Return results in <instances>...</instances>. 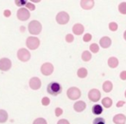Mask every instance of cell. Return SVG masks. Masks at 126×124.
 <instances>
[{
	"mask_svg": "<svg viewBox=\"0 0 126 124\" xmlns=\"http://www.w3.org/2000/svg\"><path fill=\"white\" fill-rule=\"evenodd\" d=\"M118 11L123 15H126V2H122L118 5Z\"/></svg>",
	"mask_w": 126,
	"mask_h": 124,
	"instance_id": "cell-24",
	"label": "cell"
},
{
	"mask_svg": "<svg viewBox=\"0 0 126 124\" xmlns=\"http://www.w3.org/2000/svg\"><path fill=\"white\" fill-rule=\"evenodd\" d=\"M92 38H93V36H92L91 34L86 33V35H84V36H83V41H84L85 42H89V41H91Z\"/></svg>",
	"mask_w": 126,
	"mask_h": 124,
	"instance_id": "cell-31",
	"label": "cell"
},
{
	"mask_svg": "<svg viewBox=\"0 0 126 124\" xmlns=\"http://www.w3.org/2000/svg\"><path fill=\"white\" fill-rule=\"evenodd\" d=\"M28 29H29V32H30L31 35H39V34L42 32V23L39 21H37V20H33V21H31L29 23Z\"/></svg>",
	"mask_w": 126,
	"mask_h": 124,
	"instance_id": "cell-1",
	"label": "cell"
},
{
	"mask_svg": "<svg viewBox=\"0 0 126 124\" xmlns=\"http://www.w3.org/2000/svg\"><path fill=\"white\" fill-rule=\"evenodd\" d=\"M21 29H22V31H24V30H25L24 27H23V26H22V27H21Z\"/></svg>",
	"mask_w": 126,
	"mask_h": 124,
	"instance_id": "cell-41",
	"label": "cell"
},
{
	"mask_svg": "<svg viewBox=\"0 0 126 124\" xmlns=\"http://www.w3.org/2000/svg\"><path fill=\"white\" fill-rule=\"evenodd\" d=\"M124 103H125V102L124 101H118L117 103V108H120V107H123L124 105Z\"/></svg>",
	"mask_w": 126,
	"mask_h": 124,
	"instance_id": "cell-38",
	"label": "cell"
},
{
	"mask_svg": "<svg viewBox=\"0 0 126 124\" xmlns=\"http://www.w3.org/2000/svg\"><path fill=\"white\" fill-rule=\"evenodd\" d=\"M90 51L93 54H97L99 51V47L97 43H93L90 45Z\"/></svg>",
	"mask_w": 126,
	"mask_h": 124,
	"instance_id": "cell-25",
	"label": "cell"
},
{
	"mask_svg": "<svg viewBox=\"0 0 126 124\" xmlns=\"http://www.w3.org/2000/svg\"><path fill=\"white\" fill-rule=\"evenodd\" d=\"M124 96H125V97H126V91H125V92H124Z\"/></svg>",
	"mask_w": 126,
	"mask_h": 124,
	"instance_id": "cell-42",
	"label": "cell"
},
{
	"mask_svg": "<svg viewBox=\"0 0 126 124\" xmlns=\"http://www.w3.org/2000/svg\"><path fill=\"white\" fill-rule=\"evenodd\" d=\"M16 16H17L18 20H20V21H22V22H24V21H27V20L30 17V13L26 8L22 7V8H20L17 11V12H16Z\"/></svg>",
	"mask_w": 126,
	"mask_h": 124,
	"instance_id": "cell-7",
	"label": "cell"
},
{
	"mask_svg": "<svg viewBox=\"0 0 126 124\" xmlns=\"http://www.w3.org/2000/svg\"><path fill=\"white\" fill-rule=\"evenodd\" d=\"M112 121L115 124H125L126 116L124 114H117V115H114Z\"/></svg>",
	"mask_w": 126,
	"mask_h": 124,
	"instance_id": "cell-14",
	"label": "cell"
},
{
	"mask_svg": "<svg viewBox=\"0 0 126 124\" xmlns=\"http://www.w3.org/2000/svg\"><path fill=\"white\" fill-rule=\"evenodd\" d=\"M11 15V12L10 10H5V11H4V16H5V17H10Z\"/></svg>",
	"mask_w": 126,
	"mask_h": 124,
	"instance_id": "cell-37",
	"label": "cell"
},
{
	"mask_svg": "<svg viewBox=\"0 0 126 124\" xmlns=\"http://www.w3.org/2000/svg\"><path fill=\"white\" fill-rule=\"evenodd\" d=\"M74 35H72V34H67V35H66V41L67 42V43H72L73 41H74Z\"/></svg>",
	"mask_w": 126,
	"mask_h": 124,
	"instance_id": "cell-30",
	"label": "cell"
},
{
	"mask_svg": "<svg viewBox=\"0 0 126 124\" xmlns=\"http://www.w3.org/2000/svg\"><path fill=\"white\" fill-rule=\"evenodd\" d=\"M47 91L48 94L52 95V96H58L62 91V87H61V85L59 83L51 82L47 84Z\"/></svg>",
	"mask_w": 126,
	"mask_h": 124,
	"instance_id": "cell-2",
	"label": "cell"
},
{
	"mask_svg": "<svg viewBox=\"0 0 126 124\" xmlns=\"http://www.w3.org/2000/svg\"><path fill=\"white\" fill-rule=\"evenodd\" d=\"M31 2H35V3H39L40 0H31Z\"/></svg>",
	"mask_w": 126,
	"mask_h": 124,
	"instance_id": "cell-39",
	"label": "cell"
},
{
	"mask_svg": "<svg viewBox=\"0 0 126 124\" xmlns=\"http://www.w3.org/2000/svg\"><path fill=\"white\" fill-rule=\"evenodd\" d=\"M100 97H101V93L98 89H92L88 92V98L90 101L93 102V103L98 102Z\"/></svg>",
	"mask_w": 126,
	"mask_h": 124,
	"instance_id": "cell-9",
	"label": "cell"
},
{
	"mask_svg": "<svg viewBox=\"0 0 126 124\" xmlns=\"http://www.w3.org/2000/svg\"><path fill=\"white\" fill-rule=\"evenodd\" d=\"M93 124H105V120L102 117H97L93 120Z\"/></svg>",
	"mask_w": 126,
	"mask_h": 124,
	"instance_id": "cell-28",
	"label": "cell"
},
{
	"mask_svg": "<svg viewBox=\"0 0 126 124\" xmlns=\"http://www.w3.org/2000/svg\"><path fill=\"white\" fill-rule=\"evenodd\" d=\"M86 103L84 101H77L74 104V109L76 112H82L86 110Z\"/></svg>",
	"mask_w": 126,
	"mask_h": 124,
	"instance_id": "cell-15",
	"label": "cell"
},
{
	"mask_svg": "<svg viewBox=\"0 0 126 124\" xmlns=\"http://www.w3.org/2000/svg\"><path fill=\"white\" fill-rule=\"evenodd\" d=\"M102 105H103L105 108L109 109L111 107L112 105V100L110 97H105L102 99Z\"/></svg>",
	"mask_w": 126,
	"mask_h": 124,
	"instance_id": "cell-22",
	"label": "cell"
},
{
	"mask_svg": "<svg viewBox=\"0 0 126 124\" xmlns=\"http://www.w3.org/2000/svg\"><path fill=\"white\" fill-rule=\"evenodd\" d=\"M29 84H30V87L34 91H37L41 88L42 86V81L39 78L37 77H33L30 79V82H29Z\"/></svg>",
	"mask_w": 126,
	"mask_h": 124,
	"instance_id": "cell-11",
	"label": "cell"
},
{
	"mask_svg": "<svg viewBox=\"0 0 126 124\" xmlns=\"http://www.w3.org/2000/svg\"><path fill=\"white\" fill-rule=\"evenodd\" d=\"M112 88H113V84H112V83L110 82V81L107 80L103 84V90L105 92H106V93L110 92Z\"/></svg>",
	"mask_w": 126,
	"mask_h": 124,
	"instance_id": "cell-18",
	"label": "cell"
},
{
	"mask_svg": "<svg viewBox=\"0 0 126 124\" xmlns=\"http://www.w3.org/2000/svg\"><path fill=\"white\" fill-rule=\"evenodd\" d=\"M11 60L8 58H2L0 59V70L3 72H7L11 68Z\"/></svg>",
	"mask_w": 126,
	"mask_h": 124,
	"instance_id": "cell-10",
	"label": "cell"
},
{
	"mask_svg": "<svg viewBox=\"0 0 126 124\" xmlns=\"http://www.w3.org/2000/svg\"><path fill=\"white\" fill-rule=\"evenodd\" d=\"M54 111H55V115L57 117L61 116V115L63 114V110H62V109H61V108H56Z\"/></svg>",
	"mask_w": 126,
	"mask_h": 124,
	"instance_id": "cell-34",
	"label": "cell"
},
{
	"mask_svg": "<svg viewBox=\"0 0 126 124\" xmlns=\"http://www.w3.org/2000/svg\"><path fill=\"white\" fill-rule=\"evenodd\" d=\"M109 28H110V31H117V28H118V25H117V23H115V22H111V23H109Z\"/></svg>",
	"mask_w": 126,
	"mask_h": 124,
	"instance_id": "cell-26",
	"label": "cell"
},
{
	"mask_svg": "<svg viewBox=\"0 0 126 124\" xmlns=\"http://www.w3.org/2000/svg\"><path fill=\"white\" fill-rule=\"evenodd\" d=\"M26 46L30 50H35L40 46V40L35 36H30L26 40Z\"/></svg>",
	"mask_w": 126,
	"mask_h": 124,
	"instance_id": "cell-3",
	"label": "cell"
},
{
	"mask_svg": "<svg viewBox=\"0 0 126 124\" xmlns=\"http://www.w3.org/2000/svg\"><path fill=\"white\" fill-rule=\"evenodd\" d=\"M33 124H47V121H46L44 118L39 117V118H36L35 121H34Z\"/></svg>",
	"mask_w": 126,
	"mask_h": 124,
	"instance_id": "cell-27",
	"label": "cell"
},
{
	"mask_svg": "<svg viewBox=\"0 0 126 124\" xmlns=\"http://www.w3.org/2000/svg\"><path fill=\"white\" fill-rule=\"evenodd\" d=\"M15 4L17 6H23V5H25V4H27V2L24 1V0H16V1H15Z\"/></svg>",
	"mask_w": 126,
	"mask_h": 124,
	"instance_id": "cell-33",
	"label": "cell"
},
{
	"mask_svg": "<svg viewBox=\"0 0 126 124\" xmlns=\"http://www.w3.org/2000/svg\"><path fill=\"white\" fill-rule=\"evenodd\" d=\"M8 120V113L4 110H0V123H4Z\"/></svg>",
	"mask_w": 126,
	"mask_h": 124,
	"instance_id": "cell-21",
	"label": "cell"
},
{
	"mask_svg": "<svg viewBox=\"0 0 126 124\" xmlns=\"http://www.w3.org/2000/svg\"><path fill=\"white\" fill-rule=\"evenodd\" d=\"M25 7H26V9L28 10L29 11H35V6L31 2H27V4H25Z\"/></svg>",
	"mask_w": 126,
	"mask_h": 124,
	"instance_id": "cell-29",
	"label": "cell"
},
{
	"mask_svg": "<svg viewBox=\"0 0 126 124\" xmlns=\"http://www.w3.org/2000/svg\"><path fill=\"white\" fill-rule=\"evenodd\" d=\"M81 59H82L83 61L85 62H87V61L91 60L92 59V54L89 52V51H84L82 53V55H81Z\"/></svg>",
	"mask_w": 126,
	"mask_h": 124,
	"instance_id": "cell-23",
	"label": "cell"
},
{
	"mask_svg": "<svg viewBox=\"0 0 126 124\" xmlns=\"http://www.w3.org/2000/svg\"><path fill=\"white\" fill-rule=\"evenodd\" d=\"M80 6L83 10H92L94 6V0H81Z\"/></svg>",
	"mask_w": 126,
	"mask_h": 124,
	"instance_id": "cell-12",
	"label": "cell"
},
{
	"mask_svg": "<svg viewBox=\"0 0 126 124\" xmlns=\"http://www.w3.org/2000/svg\"><path fill=\"white\" fill-rule=\"evenodd\" d=\"M53 72H54V66L49 62H46V63L42 64V67H41V72L44 76L51 75Z\"/></svg>",
	"mask_w": 126,
	"mask_h": 124,
	"instance_id": "cell-8",
	"label": "cell"
},
{
	"mask_svg": "<svg viewBox=\"0 0 126 124\" xmlns=\"http://www.w3.org/2000/svg\"><path fill=\"white\" fill-rule=\"evenodd\" d=\"M67 96L70 100H77L81 96V91L78 87H70L67 91Z\"/></svg>",
	"mask_w": 126,
	"mask_h": 124,
	"instance_id": "cell-4",
	"label": "cell"
},
{
	"mask_svg": "<svg viewBox=\"0 0 126 124\" xmlns=\"http://www.w3.org/2000/svg\"><path fill=\"white\" fill-rule=\"evenodd\" d=\"M99 45L102 48H109L111 45V39L108 36H104L100 39L99 41Z\"/></svg>",
	"mask_w": 126,
	"mask_h": 124,
	"instance_id": "cell-13",
	"label": "cell"
},
{
	"mask_svg": "<svg viewBox=\"0 0 126 124\" xmlns=\"http://www.w3.org/2000/svg\"><path fill=\"white\" fill-rule=\"evenodd\" d=\"M124 40L126 41V30L124 31Z\"/></svg>",
	"mask_w": 126,
	"mask_h": 124,
	"instance_id": "cell-40",
	"label": "cell"
},
{
	"mask_svg": "<svg viewBox=\"0 0 126 124\" xmlns=\"http://www.w3.org/2000/svg\"><path fill=\"white\" fill-rule=\"evenodd\" d=\"M92 112H93V115H98L103 112V108H102L101 105L95 104V105H93V108H92Z\"/></svg>",
	"mask_w": 126,
	"mask_h": 124,
	"instance_id": "cell-19",
	"label": "cell"
},
{
	"mask_svg": "<svg viewBox=\"0 0 126 124\" xmlns=\"http://www.w3.org/2000/svg\"><path fill=\"white\" fill-rule=\"evenodd\" d=\"M69 19H70L69 15L67 14L66 11H61V12H59L56 15V17H55L56 22H57V23L60 25L67 24L69 22Z\"/></svg>",
	"mask_w": 126,
	"mask_h": 124,
	"instance_id": "cell-5",
	"label": "cell"
},
{
	"mask_svg": "<svg viewBox=\"0 0 126 124\" xmlns=\"http://www.w3.org/2000/svg\"><path fill=\"white\" fill-rule=\"evenodd\" d=\"M31 54H30V51L26 48H20L17 51V58L19 60L23 61V62H27L30 59Z\"/></svg>",
	"mask_w": 126,
	"mask_h": 124,
	"instance_id": "cell-6",
	"label": "cell"
},
{
	"mask_svg": "<svg viewBox=\"0 0 126 124\" xmlns=\"http://www.w3.org/2000/svg\"><path fill=\"white\" fill-rule=\"evenodd\" d=\"M119 77L122 80H126V71H123L121 73L119 74Z\"/></svg>",
	"mask_w": 126,
	"mask_h": 124,
	"instance_id": "cell-35",
	"label": "cell"
},
{
	"mask_svg": "<svg viewBox=\"0 0 126 124\" xmlns=\"http://www.w3.org/2000/svg\"><path fill=\"white\" fill-rule=\"evenodd\" d=\"M85 28L82 24L80 23H75L73 27V32H74V35H80L84 33Z\"/></svg>",
	"mask_w": 126,
	"mask_h": 124,
	"instance_id": "cell-16",
	"label": "cell"
},
{
	"mask_svg": "<svg viewBox=\"0 0 126 124\" xmlns=\"http://www.w3.org/2000/svg\"><path fill=\"white\" fill-rule=\"evenodd\" d=\"M87 74H88L87 69L85 68V67H81V68H79L77 72V76L79 78H80V79H85V78H86Z\"/></svg>",
	"mask_w": 126,
	"mask_h": 124,
	"instance_id": "cell-20",
	"label": "cell"
},
{
	"mask_svg": "<svg viewBox=\"0 0 126 124\" xmlns=\"http://www.w3.org/2000/svg\"><path fill=\"white\" fill-rule=\"evenodd\" d=\"M119 61L117 59V58L116 57H110L108 59V66L110 68H116L118 66Z\"/></svg>",
	"mask_w": 126,
	"mask_h": 124,
	"instance_id": "cell-17",
	"label": "cell"
},
{
	"mask_svg": "<svg viewBox=\"0 0 126 124\" xmlns=\"http://www.w3.org/2000/svg\"><path fill=\"white\" fill-rule=\"evenodd\" d=\"M49 103H50V99L47 96H44L42 99V104L43 106H47V105H49Z\"/></svg>",
	"mask_w": 126,
	"mask_h": 124,
	"instance_id": "cell-32",
	"label": "cell"
},
{
	"mask_svg": "<svg viewBox=\"0 0 126 124\" xmlns=\"http://www.w3.org/2000/svg\"><path fill=\"white\" fill-rule=\"evenodd\" d=\"M57 124H70V123H69V122L67 119H61L60 121H58Z\"/></svg>",
	"mask_w": 126,
	"mask_h": 124,
	"instance_id": "cell-36",
	"label": "cell"
}]
</instances>
